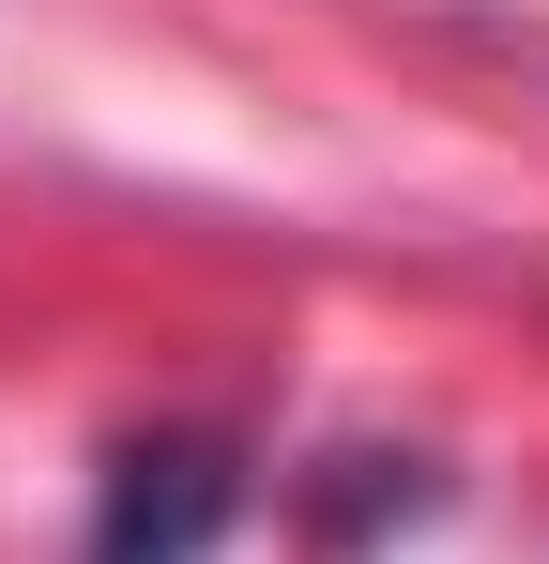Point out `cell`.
I'll list each match as a JSON object with an SVG mask.
<instances>
[{
  "instance_id": "obj_1",
  "label": "cell",
  "mask_w": 549,
  "mask_h": 564,
  "mask_svg": "<svg viewBox=\"0 0 549 564\" xmlns=\"http://www.w3.org/2000/svg\"><path fill=\"white\" fill-rule=\"evenodd\" d=\"M229 519H245V473H229V443H138V458L107 473L92 564H198Z\"/></svg>"
}]
</instances>
